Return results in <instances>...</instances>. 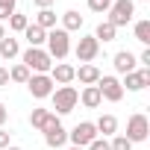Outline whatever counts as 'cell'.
I'll list each match as a JSON object with an SVG mask.
<instances>
[{
    "instance_id": "836d02e7",
    "label": "cell",
    "mask_w": 150,
    "mask_h": 150,
    "mask_svg": "<svg viewBox=\"0 0 150 150\" xmlns=\"http://www.w3.org/2000/svg\"><path fill=\"white\" fill-rule=\"evenodd\" d=\"M33 3H35L38 9H50V6H53V0H33Z\"/></svg>"
},
{
    "instance_id": "5bb4252c",
    "label": "cell",
    "mask_w": 150,
    "mask_h": 150,
    "mask_svg": "<svg viewBox=\"0 0 150 150\" xmlns=\"http://www.w3.org/2000/svg\"><path fill=\"white\" fill-rule=\"evenodd\" d=\"M135 62H138V59H135L129 50H118V53H115V71H118V74H132V71H135Z\"/></svg>"
},
{
    "instance_id": "ffe728a7",
    "label": "cell",
    "mask_w": 150,
    "mask_h": 150,
    "mask_svg": "<svg viewBox=\"0 0 150 150\" xmlns=\"http://www.w3.org/2000/svg\"><path fill=\"white\" fill-rule=\"evenodd\" d=\"M80 27H83V15H80V12L71 9V12L62 15V30H65V33H74V30H80Z\"/></svg>"
},
{
    "instance_id": "ac0fdd59",
    "label": "cell",
    "mask_w": 150,
    "mask_h": 150,
    "mask_svg": "<svg viewBox=\"0 0 150 150\" xmlns=\"http://www.w3.org/2000/svg\"><path fill=\"white\" fill-rule=\"evenodd\" d=\"M24 38L30 41V47H41V44L47 41V33H44L41 27H35V24H30V27L24 30Z\"/></svg>"
},
{
    "instance_id": "e0dca14e",
    "label": "cell",
    "mask_w": 150,
    "mask_h": 150,
    "mask_svg": "<svg viewBox=\"0 0 150 150\" xmlns=\"http://www.w3.org/2000/svg\"><path fill=\"white\" fill-rule=\"evenodd\" d=\"M18 53H21L18 38H12V35H3V38H0V59H15Z\"/></svg>"
},
{
    "instance_id": "4fadbf2b",
    "label": "cell",
    "mask_w": 150,
    "mask_h": 150,
    "mask_svg": "<svg viewBox=\"0 0 150 150\" xmlns=\"http://www.w3.org/2000/svg\"><path fill=\"white\" fill-rule=\"evenodd\" d=\"M74 71H77V68H71V65L59 62V65L50 68V80L59 83V86H68V83H74Z\"/></svg>"
},
{
    "instance_id": "4316f807",
    "label": "cell",
    "mask_w": 150,
    "mask_h": 150,
    "mask_svg": "<svg viewBox=\"0 0 150 150\" xmlns=\"http://www.w3.org/2000/svg\"><path fill=\"white\" fill-rule=\"evenodd\" d=\"M109 6H112V0H88V9H91V12H97V15L109 12Z\"/></svg>"
},
{
    "instance_id": "e575fe53",
    "label": "cell",
    "mask_w": 150,
    "mask_h": 150,
    "mask_svg": "<svg viewBox=\"0 0 150 150\" xmlns=\"http://www.w3.org/2000/svg\"><path fill=\"white\" fill-rule=\"evenodd\" d=\"M9 15H15V12H9V9H3V6H0V24H3V21H9Z\"/></svg>"
},
{
    "instance_id": "3957f363",
    "label": "cell",
    "mask_w": 150,
    "mask_h": 150,
    "mask_svg": "<svg viewBox=\"0 0 150 150\" xmlns=\"http://www.w3.org/2000/svg\"><path fill=\"white\" fill-rule=\"evenodd\" d=\"M135 15V3L132 0H112V6H109V24L118 30V27H127Z\"/></svg>"
},
{
    "instance_id": "d6986e66",
    "label": "cell",
    "mask_w": 150,
    "mask_h": 150,
    "mask_svg": "<svg viewBox=\"0 0 150 150\" xmlns=\"http://www.w3.org/2000/svg\"><path fill=\"white\" fill-rule=\"evenodd\" d=\"M94 129L103 132V135H115L118 132V118L115 115H100V121L94 124Z\"/></svg>"
},
{
    "instance_id": "d4e9b609",
    "label": "cell",
    "mask_w": 150,
    "mask_h": 150,
    "mask_svg": "<svg viewBox=\"0 0 150 150\" xmlns=\"http://www.w3.org/2000/svg\"><path fill=\"white\" fill-rule=\"evenodd\" d=\"M27 27H30L27 15H18V12H15V15H9V30H15V33H24Z\"/></svg>"
},
{
    "instance_id": "7a4b0ae2",
    "label": "cell",
    "mask_w": 150,
    "mask_h": 150,
    "mask_svg": "<svg viewBox=\"0 0 150 150\" xmlns=\"http://www.w3.org/2000/svg\"><path fill=\"white\" fill-rule=\"evenodd\" d=\"M71 53V35L65 30H50L47 33V56L50 59H65Z\"/></svg>"
},
{
    "instance_id": "44dd1931",
    "label": "cell",
    "mask_w": 150,
    "mask_h": 150,
    "mask_svg": "<svg viewBox=\"0 0 150 150\" xmlns=\"http://www.w3.org/2000/svg\"><path fill=\"white\" fill-rule=\"evenodd\" d=\"M35 27H41L44 33H47V30H56V15H53L50 9H41V12L35 15Z\"/></svg>"
},
{
    "instance_id": "83f0119b",
    "label": "cell",
    "mask_w": 150,
    "mask_h": 150,
    "mask_svg": "<svg viewBox=\"0 0 150 150\" xmlns=\"http://www.w3.org/2000/svg\"><path fill=\"white\" fill-rule=\"evenodd\" d=\"M88 150H112V147H109V141H106V138H94V141L88 144Z\"/></svg>"
},
{
    "instance_id": "603a6c76",
    "label": "cell",
    "mask_w": 150,
    "mask_h": 150,
    "mask_svg": "<svg viewBox=\"0 0 150 150\" xmlns=\"http://www.w3.org/2000/svg\"><path fill=\"white\" fill-rule=\"evenodd\" d=\"M30 77H33V74H30L27 65H15V68L9 71V80H12V83H27Z\"/></svg>"
},
{
    "instance_id": "1f68e13d",
    "label": "cell",
    "mask_w": 150,
    "mask_h": 150,
    "mask_svg": "<svg viewBox=\"0 0 150 150\" xmlns=\"http://www.w3.org/2000/svg\"><path fill=\"white\" fill-rule=\"evenodd\" d=\"M15 3H18V0H0V6L9 9V12H15Z\"/></svg>"
},
{
    "instance_id": "484cf974",
    "label": "cell",
    "mask_w": 150,
    "mask_h": 150,
    "mask_svg": "<svg viewBox=\"0 0 150 150\" xmlns=\"http://www.w3.org/2000/svg\"><path fill=\"white\" fill-rule=\"evenodd\" d=\"M109 147H112V150H132V141L124 138V135H115V138L109 141Z\"/></svg>"
},
{
    "instance_id": "52a82bcc",
    "label": "cell",
    "mask_w": 150,
    "mask_h": 150,
    "mask_svg": "<svg viewBox=\"0 0 150 150\" xmlns=\"http://www.w3.org/2000/svg\"><path fill=\"white\" fill-rule=\"evenodd\" d=\"M53 80L47 77V74H33V77L27 80V88H30V94L33 97H38V100H44V97H50L53 94Z\"/></svg>"
},
{
    "instance_id": "277c9868",
    "label": "cell",
    "mask_w": 150,
    "mask_h": 150,
    "mask_svg": "<svg viewBox=\"0 0 150 150\" xmlns=\"http://www.w3.org/2000/svg\"><path fill=\"white\" fill-rule=\"evenodd\" d=\"M21 65H27L30 74H47V71L53 68V59L47 56V50H41V47H30V50L24 53V62H21Z\"/></svg>"
},
{
    "instance_id": "30bf717a",
    "label": "cell",
    "mask_w": 150,
    "mask_h": 150,
    "mask_svg": "<svg viewBox=\"0 0 150 150\" xmlns=\"http://www.w3.org/2000/svg\"><path fill=\"white\" fill-rule=\"evenodd\" d=\"M147 86H150V68L124 74V83H121V88H127V91H141V88H147Z\"/></svg>"
},
{
    "instance_id": "8992f818",
    "label": "cell",
    "mask_w": 150,
    "mask_h": 150,
    "mask_svg": "<svg viewBox=\"0 0 150 150\" xmlns=\"http://www.w3.org/2000/svg\"><path fill=\"white\" fill-rule=\"evenodd\" d=\"M97 91H100V97L109 100V103H118V100L124 97V88H121V80H118V77H103V74H100Z\"/></svg>"
},
{
    "instance_id": "7c38bea8",
    "label": "cell",
    "mask_w": 150,
    "mask_h": 150,
    "mask_svg": "<svg viewBox=\"0 0 150 150\" xmlns=\"http://www.w3.org/2000/svg\"><path fill=\"white\" fill-rule=\"evenodd\" d=\"M74 80H80L83 86H97V80H100V71L88 62V65H80L77 71H74Z\"/></svg>"
},
{
    "instance_id": "4dcf8cb0",
    "label": "cell",
    "mask_w": 150,
    "mask_h": 150,
    "mask_svg": "<svg viewBox=\"0 0 150 150\" xmlns=\"http://www.w3.org/2000/svg\"><path fill=\"white\" fill-rule=\"evenodd\" d=\"M6 147H9V132L0 129V150H6Z\"/></svg>"
},
{
    "instance_id": "d6a6232c",
    "label": "cell",
    "mask_w": 150,
    "mask_h": 150,
    "mask_svg": "<svg viewBox=\"0 0 150 150\" xmlns=\"http://www.w3.org/2000/svg\"><path fill=\"white\" fill-rule=\"evenodd\" d=\"M6 118H9V109H6L3 103H0V127H3V124H6Z\"/></svg>"
},
{
    "instance_id": "9a60e30c",
    "label": "cell",
    "mask_w": 150,
    "mask_h": 150,
    "mask_svg": "<svg viewBox=\"0 0 150 150\" xmlns=\"http://www.w3.org/2000/svg\"><path fill=\"white\" fill-rule=\"evenodd\" d=\"M53 121H56V115H53L50 109H33V115H30V124H33L35 129H41V132H44Z\"/></svg>"
},
{
    "instance_id": "6da1fadb",
    "label": "cell",
    "mask_w": 150,
    "mask_h": 150,
    "mask_svg": "<svg viewBox=\"0 0 150 150\" xmlns=\"http://www.w3.org/2000/svg\"><path fill=\"white\" fill-rule=\"evenodd\" d=\"M50 100H53L56 115H68V112L77 109V103H80V91L74 88V86H59V88H53Z\"/></svg>"
},
{
    "instance_id": "9c48e42d",
    "label": "cell",
    "mask_w": 150,
    "mask_h": 150,
    "mask_svg": "<svg viewBox=\"0 0 150 150\" xmlns=\"http://www.w3.org/2000/svg\"><path fill=\"white\" fill-rule=\"evenodd\" d=\"M97 53H100V41H97L94 35H83V38L77 41V59H80L83 65H88Z\"/></svg>"
},
{
    "instance_id": "d590c367",
    "label": "cell",
    "mask_w": 150,
    "mask_h": 150,
    "mask_svg": "<svg viewBox=\"0 0 150 150\" xmlns=\"http://www.w3.org/2000/svg\"><path fill=\"white\" fill-rule=\"evenodd\" d=\"M3 35H6V30H3V24H0V38H3Z\"/></svg>"
},
{
    "instance_id": "f546056e",
    "label": "cell",
    "mask_w": 150,
    "mask_h": 150,
    "mask_svg": "<svg viewBox=\"0 0 150 150\" xmlns=\"http://www.w3.org/2000/svg\"><path fill=\"white\" fill-rule=\"evenodd\" d=\"M9 86V68H0V88Z\"/></svg>"
},
{
    "instance_id": "8d00e7d4",
    "label": "cell",
    "mask_w": 150,
    "mask_h": 150,
    "mask_svg": "<svg viewBox=\"0 0 150 150\" xmlns=\"http://www.w3.org/2000/svg\"><path fill=\"white\" fill-rule=\"evenodd\" d=\"M6 150H21V147H12V144H9V147H6Z\"/></svg>"
},
{
    "instance_id": "5b68a950",
    "label": "cell",
    "mask_w": 150,
    "mask_h": 150,
    "mask_svg": "<svg viewBox=\"0 0 150 150\" xmlns=\"http://www.w3.org/2000/svg\"><path fill=\"white\" fill-rule=\"evenodd\" d=\"M147 135H150V121H147V115L135 112V115L127 121V135H124V138H129V141L135 144V141H147Z\"/></svg>"
},
{
    "instance_id": "f35d334b",
    "label": "cell",
    "mask_w": 150,
    "mask_h": 150,
    "mask_svg": "<svg viewBox=\"0 0 150 150\" xmlns=\"http://www.w3.org/2000/svg\"><path fill=\"white\" fill-rule=\"evenodd\" d=\"M144 3H147V0H144Z\"/></svg>"
},
{
    "instance_id": "2e32d148",
    "label": "cell",
    "mask_w": 150,
    "mask_h": 150,
    "mask_svg": "<svg viewBox=\"0 0 150 150\" xmlns=\"http://www.w3.org/2000/svg\"><path fill=\"white\" fill-rule=\"evenodd\" d=\"M80 103H83L86 109H97V106L103 103V97H100L97 86H86V88L80 91Z\"/></svg>"
},
{
    "instance_id": "7402d4cb",
    "label": "cell",
    "mask_w": 150,
    "mask_h": 150,
    "mask_svg": "<svg viewBox=\"0 0 150 150\" xmlns=\"http://www.w3.org/2000/svg\"><path fill=\"white\" fill-rule=\"evenodd\" d=\"M115 33H118V30H115L109 21H100L97 30H94V38H97V41H115Z\"/></svg>"
},
{
    "instance_id": "8fae6325",
    "label": "cell",
    "mask_w": 150,
    "mask_h": 150,
    "mask_svg": "<svg viewBox=\"0 0 150 150\" xmlns=\"http://www.w3.org/2000/svg\"><path fill=\"white\" fill-rule=\"evenodd\" d=\"M44 141H47V147H65V141H68V132H65V127H62V121L56 118L47 129H44Z\"/></svg>"
},
{
    "instance_id": "cb8c5ba5",
    "label": "cell",
    "mask_w": 150,
    "mask_h": 150,
    "mask_svg": "<svg viewBox=\"0 0 150 150\" xmlns=\"http://www.w3.org/2000/svg\"><path fill=\"white\" fill-rule=\"evenodd\" d=\"M135 41L150 44V21H138L135 24Z\"/></svg>"
},
{
    "instance_id": "f1b7e54d",
    "label": "cell",
    "mask_w": 150,
    "mask_h": 150,
    "mask_svg": "<svg viewBox=\"0 0 150 150\" xmlns=\"http://www.w3.org/2000/svg\"><path fill=\"white\" fill-rule=\"evenodd\" d=\"M138 62H141L144 68H150V47H144V50H141V56H138Z\"/></svg>"
},
{
    "instance_id": "74e56055",
    "label": "cell",
    "mask_w": 150,
    "mask_h": 150,
    "mask_svg": "<svg viewBox=\"0 0 150 150\" xmlns=\"http://www.w3.org/2000/svg\"><path fill=\"white\" fill-rule=\"evenodd\" d=\"M71 150H86V147H71Z\"/></svg>"
},
{
    "instance_id": "ba28073f",
    "label": "cell",
    "mask_w": 150,
    "mask_h": 150,
    "mask_svg": "<svg viewBox=\"0 0 150 150\" xmlns=\"http://www.w3.org/2000/svg\"><path fill=\"white\" fill-rule=\"evenodd\" d=\"M68 138L74 141V147H88V144L97 138V129H94L91 121H83V124L74 127V132H68Z\"/></svg>"
}]
</instances>
